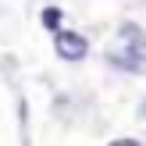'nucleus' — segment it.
<instances>
[{"mask_svg":"<svg viewBox=\"0 0 146 146\" xmlns=\"http://www.w3.org/2000/svg\"><path fill=\"white\" fill-rule=\"evenodd\" d=\"M54 54L61 57V61H86V54H89V43H86V36H82V32L61 29V32H54Z\"/></svg>","mask_w":146,"mask_h":146,"instance_id":"obj_1","label":"nucleus"},{"mask_svg":"<svg viewBox=\"0 0 146 146\" xmlns=\"http://www.w3.org/2000/svg\"><path fill=\"white\" fill-rule=\"evenodd\" d=\"M107 61L114 64V68H125V71H135V75H143L146 71V50H132L121 43V50H107Z\"/></svg>","mask_w":146,"mask_h":146,"instance_id":"obj_2","label":"nucleus"},{"mask_svg":"<svg viewBox=\"0 0 146 146\" xmlns=\"http://www.w3.org/2000/svg\"><path fill=\"white\" fill-rule=\"evenodd\" d=\"M118 32H121V43H125V46H132V50H146V32H143L139 25L125 21V25H121Z\"/></svg>","mask_w":146,"mask_h":146,"instance_id":"obj_3","label":"nucleus"},{"mask_svg":"<svg viewBox=\"0 0 146 146\" xmlns=\"http://www.w3.org/2000/svg\"><path fill=\"white\" fill-rule=\"evenodd\" d=\"M43 25L50 32H61V7H43Z\"/></svg>","mask_w":146,"mask_h":146,"instance_id":"obj_4","label":"nucleus"},{"mask_svg":"<svg viewBox=\"0 0 146 146\" xmlns=\"http://www.w3.org/2000/svg\"><path fill=\"white\" fill-rule=\"evenodd\" d=\"M107 146H139V139H114V143H107Z\"/></svg>","mask_w":146,"mask_h":146,"instance_id":"obj_5","label":"nucleus"},{"mask_svg":"<svg viewBox=\"0 0 146 146\" xmlns=\"http://www.w3.org/2000/svg\"><path fill=\"white\" fill-rule=\"evenodd\" d=\"M143 114H146V104H143Z\"/></svg>","mask_w":146,"mask_h":146,"instance_id":"obj_6","label":"nucleus"}]
</instances>
